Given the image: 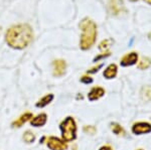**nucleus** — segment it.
<instances>
[{"label": "nucleus", "mask_w": 151, "mask_h": 150, "mask_svg": "<svg viewBox=\"0 0 151 150\" xmlns=\"http://www.w3.org/2000/svg\"><path fill=\"white\" fill-rule=\"evenodd\" d=\"M33 38L32 28L28 24H17L6 31L5 39L9 47L22 50L31 42Z\"/></svg>", "instance_id": "nucleus-1"}, {"label": "nucleus", "mask_w": 151, "mask_h": 150, "mask_svg": "<svg viewBox=\"0 0 151 150\" xmlns=\"http://www.w3.org/2000/svg\"><path fill=\"white\" fill-rule=\"evenodd\" d=\"M80 28L82 30L80 47L82 50H86L92 47L96 42L97 37V25L93 20L89 18L83 19L80 23Z\"/></svg>", "instance_id": "nucleus-2"}, {"label": "nucleus", "mask_w": 151, "mask_h": 150, "mask_svg": "<svg viewBox=\"0 0 151 150\" xmlns=\"http://www.w3.org/2000/svg\"><path fill=\"white\" fill-rule=\"evenodd\" d=\"M62 137L65 142H70L77 137V124L73 117H67L60 123Z\"/></svg>", "instance_id": "nucleus-3"}, {"label": "nucleus", "mask_w": 151, "mask_h": 150, "mask_svg": "<svg viewBox=\"0 0 151 150\" xmlns=\"http://www.w3.org/2000/svg\"><path fill=\"white\" fill-rule=\"evenodd\" d=\"M47 145L50 150H67L68 149V145L64 140H60V139H58V137H55V136L48 137L47 141Z\"/></svg>", "instance_id": "nucleus-4"}, {"label": "nucleus", "mask_w": 151, "mask_h": 150, "mask_svg": "<svg viewBox=\"0 0 151 150\" xmlns=\"http://www.w3.org/2000/svg\"><path fill=\"white\" fill-rule=\"evenodd\" d=\"M132 131L134 134L141 135L151 132V125L147 122H138L135 123L132 127Z\"/></svg>", "instance_id": "nucleus-5"}, {"label": "nucleus", "mask_w": 151, "mask_h": 150, "mask_svg": "<svg viewBox=\"0 0 151 150\" xmlns=\"http://www.w3.org/2000/svg\"><path fill=\"white\" fill-rule=\"evenodd\" d=\"M53 67V76L55 77H62L64 76L65 72V67H67V64L64 60H55L52 62Z\"/></svg>", "instance_id": "nucleus-6"}, {"label": "nucleus", "mask_w": 151, "mask_h": 150, "mask_svg": "<svg viewBox=\"0 0 151 150\" xmlns=\"http://www.w3.org/2000/svg\"><path fill=\"white\" fill-rule=\"evenodd\" d=\"M109 8L113 14H120L124 11V4L122 0H110L109 2Z\"/></svg>", "instance_id": "nucleus-7"}, {"label": "nucleus", "mask_w": 151, "mask_h": 150, "mask_svg": "<svg viewBox=\"0 0 151 150\" xmlns=\"http://www.w3.org/2000/svg\"><path fill=\"white\" fill-rule=\"evenodd\" d=\"M105 94V90L102 87H94L88 94V99L90 101H96L99 100L101 97H103Z\"/></svg>", "instance_id": "nucleus-8"}, {"label": "nucleus", "mask_w": 151, "mask_h": 150, "mask_svg": "<svg viewBox=\"0 0 151 150\" xmlns=\"http://www.w3.org/2000/svg\"><path fill=\"white\" fill-rule=\"evenodd\" d=\"M138 60V55L136 52H131V54H128L126 55H124L121 60V65L124 67H127V66H132V65L136 64Z\"/></svg>", "instance_id": "nucleus-9"}, {"label": "nucleus", "mask_w": 151, "mask_h": 150, "mask_svg": "<svg viewBox=\"0 0 151 150\" xmlns=\"http://www.w3.org/2000/svg\"><path fill=\"white\" fill-rule=\"evenodd\" d=\"M47 116L45 113H41V114H38L37 116L33 117L30 121L31 126L33 127H41L47 123Z\"/></svg>", "instance_id": "nucleus-10"}, {"label": "nucleus", "mask_w": 151, "mask_h": 150, "mask_svg": "<svg viewBox=\"0 0 151 150\" xmlns=\"http://www.w3.org/2000/svg\"><path fill=\"white\" fill-rule=\"evenodd\" d=\"M33 118V116H32V113H30V112H26V113H24V114H22L20 116V117L18 118L17 120H15L13 123H12V126L13 127H21L22 125L24 124V123H26L27 121L29 120H31Z\"/></svg>", "instance_id": "nucleus-11"}, {"label": "nucleus", "mask_w": 151, "mask_h": 150, "mask_svg": "<svg viewBox=\"0 0 151 150\" xmlns=\"http://www.w3.org/2000/svg\"><path fill=\"white\" fill-rule=\"evenodd\" d=\"M104 77L106 79H113L116 77L117 75V66L114 64L110 65L106 70L104 71Z\"/></svg>", "instance_id": "nucleus-12"}, {"label": "nucleus", "mask_w": 151, "mask_h": 150, "mask_svg": "<svg viewBox=\"0 0 151 150\" xmlns=\"http://www.w3.org/2000/svg\"><path fill=\"white\" fill-rule=\"evenodd\" d=\"M52 100H53V95H52V94H47V95L42 97V98H41L40 100L36 103V107H37V108L45 107V106H47Z\"/></svg>", "instance_id": "nucleus-13"}, {"label": "nucleus", "mask_w": 151, "mask_h": 150, "mask_svg": "<svg viewBox=\"0 0 151 150\" xmlns=\"http://www.w3.org/2000/svg\"><path fill=\"white\" fill-rule=\"evenodd\" d=\"M141 97L143 100L145 101H150L151 100V87L150 86H145L141 90Z\"/></svg>", "instance_id": "nucleus-14"}, {"label": "nucleus", "mask_w": 151, "mask_h": 150, "mask_svg": "<svg viewBox=\"0 0 151 150\" xmlns=\"http://www.w3.org/2000/svg\"><path fill=\"white\" fill-rule=\"evenodd\" d=\"M151 65V60L148 59V57H142L140 60V62H138V67L140 70H145V69H148Z\"/></svg>", "instance_id": "nucleus-15"}, {"label": "nucleus", "mask_w": 151, "mask_h": 150, "mask_svg": "<svg viewBox=\"0 0 151 150\" xmlns=\"http://www.w3.org/2000/svg\"><path fill=\"white\" fill-rule=\"evenodd\" d=\"M23 140L26 142V143H32V142L35 140V135L31 131L27 130V131L24 132V134H23Z\"/></svg>", "instance_id": "nucleus-16"}, {"label": "nucleus", "mask_w": 151, "mask_h": 150, "mask_svg": "<svg viewBox=\"0 0 151 150\" xmlns=\"http://www.w3.org/2000/svg\"><path fill=\"white\" fill-rule=\"evenodd\" d=\"M111 129L114 134H116V135H124V133H125L123 128L119 124H117V123H113V124L111 125Z\"/></svg>", "instance_id": "nucleus-17"}, {"label": "nucleus", "mask_w": 151, "mask_h": 150, "mask_svg": "<svg viewBox=\"0 0 151 150\" xmlns=\"http://www.w3.org/2000/svg\"><path fill=\"white\" fill-rule=\"evenodd\" d=\"M113 42V40L112 39H106V40H103L101 43H100V45H99V48L101 50H107L109 47L111 45V43Z\"/></svg>", "instance_id": "nucleus-18"}, {"label": "nucleus", "mask_w": 151, "mask_h": 150, "mask_svg": "<svg viewBox=\"0 0 151 150\" xmlns=\"http://www.w3.org/2000/svg\"><path fill=\"white\" fill-rule=\"evenodd\" d=\"M84 131L86 133H89V134H95L96 133V128L94 126H85L84 127Z\"/></svg>", "instance_id": "nucleus-19"}, {"label": "nucleus", "mask_w": 151, "mask_h": 150, "mask_svg": "<svg viewBox=\"0 0 151 150\" xmlns=\"http://www.w3.org/2000/svg\"><path fill=\"white\" fill-rule=\"evenodd\" d=\"M81 82L84 84H91L92 82H93V79L91 78V77H88V76H84L81 78Z\"/></svg>", "instance_id": "nucleus-20"}, {"label": "nucleus", "mask_w": 151, "mask_h": 150, "mask_svg": "<svg viewBox=\"0 0 151 150\" xmlns=\"http://www.w3.org/2000/svg\"><path fill=\"white\" fill-rule=\"evenodd\" d=\"M110 55V52H104L103 55H98V57H96L94 59V62H97V60H101V59H103V57H109Z\"/></svg>", "instance_id": "nucleus-21"}, {"label": "nucleus", "mask_w": 151, "mask_h": 150, "mask_svg": "<svg viewBox=\"0 0 151 150\" xmlns=\"http://www.w3.org/2000/svg\"><path fill=\"white\" fill-rule=\"evenodd\" d=\"M102 66H103V65H99V66H97V67H93V69H91V70H88V74H91V72H98L99 71V69H101L102 67Z\"/></svg>", "instance_id": "nucleus-22"}, {"label": "nucleus", "mask_w": 151, "mask_h": 150, "mask_svg": "<svg viewBox=\"0 0 151 150\" xmlns=\"http://www.w3.org/2000/svg\"><path fill=\"white\" fill-rule=\"evenodd\" d=\"M99 150H113V148L109 145H105V146H102Z\"/></svg>", "instance_id": "nucleus-23"}, {"label": "nucleus", "mask_w": 151, "mask_h": 150, "mask_svg": "<svg viewBox=\"0 0 151 150\" xmlns=\"http://www.w3.org/2000/svg\"><path fill=\"white\" fill-rule=\"evenodd\" d=\"M144 1H146V2H147L148 4H151V0H144Z\"/></svg>", "instance_id": "nucleus-24"}, {"label": "nucleus", "mask_w": 151, "mask_h": 150, "mask_svg": "<svg viewBox=\"0 0 151 150\" xmlns=\"http://www.w3.org/2000/svg\"><path fill=\"white\" fill-rule=\"evenodd\" d=\"M131 1H135V0H131Z\"/></svg>", "instance_id": "nucleus-25"}, {"label": "nucleus", "mask_w": 151, "mask_h": 150, "mask_svg": "<svg viewBox=\"0 0 151 150\" xmlns=\"http://www.w3.org/2000/svg\"><path fill=\"white\" fill-rule=\"evenodd\" d=\"M138 150H142V149H138Z\"/></svg>", "instance_id": "nucleus-26"}]
</instances>
